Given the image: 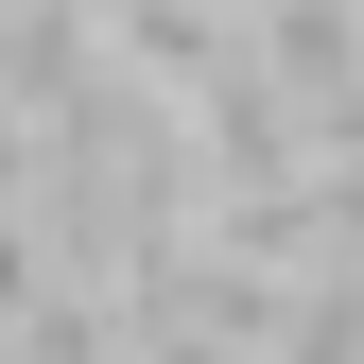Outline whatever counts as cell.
<instances>
[{"label": "cell", "mask_w": 364, "mask_h": 364, "mask_svg": "<svg viewBox=\"0 0 364 364\" xmlns=\"http://www.w3.org/2000/svg\"><path fill=\"white\" fill-rule=\"evenodd\" d=\"M278 364H364V278H295V330Z\"/></svg>", "instance_id": "obj_1"}]
</instances>
